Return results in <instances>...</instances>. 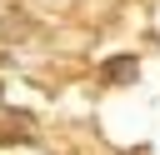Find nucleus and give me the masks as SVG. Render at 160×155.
<instances>
[{
  "instance_id": "obj_1",
  "label": "nucleus",
  "mask_w": 160,
  "mask_h": 155,
  "mask_svg": "<svg viewBox=\"0 0 160 155\" xmlns=\"http://www.w3.org/2000/svg\"><path fill=\"white\" fill-rule=\"evenodd\" d=\"M130 70H135V60H110V65H105L110 80H130Z\"/></svg>"
}]
</instances>
